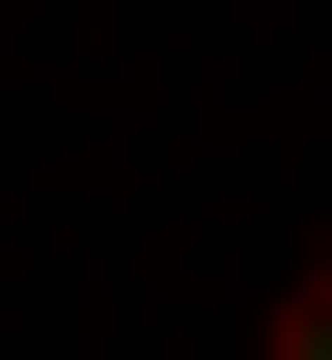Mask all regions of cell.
Returning <instances> with one entry per match:
<instances>
[{
    "label": "cell",
    "mask_w": 332,
    "mask_h": 360,
    "mask_svg": "<svg viewBox=\"0 0 332 360\" xmlns=\"http://www.w3.org/2000/svg\"><path fill=\"white\" fill-rule=\"evenodd\" d=\"M249 360H332V222H305V277L249 305Z\"/></svg>",
    "instance_id": "6da1fadb"
}]
</instances>
